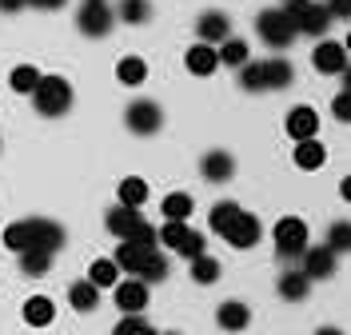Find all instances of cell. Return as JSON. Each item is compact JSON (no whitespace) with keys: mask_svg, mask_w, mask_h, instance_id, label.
<instances>
[{"mask_svg":"<svg viewBox=\"0 0 351 335\" xmlns=\"http://www.w3.org/2000/svg\"><path fill=\"white\" fill-rule=\"evenodd\" d=\"M184 64H188V72H192V76H212V72L219 68V60H216V48L199 40V45H192V48H188Z\"/></svg>","mask_w":351,"mask_h":335,"instance_id":"obj_17","label":"cell"},{"mask_svg":"<svg viewBox=\"0 0 351 335\" xmlns=\"http://www.w3.org/2000/svg\"><path fill=\"white\" fill-rule=\"evenodd\" d=\"M216 323L223 327V332H243V327L252 323V308L240 303V299H223V303L216 308Z\"/></svg>","mask_w":351,"mask_h":335,"instance_id":"obj_14","label":"cell"},{"mask_svg":"<svg viewBox=\"0 0 351 335\" xmlns=\"http://www.w3.org/2000/svg\"><path fill=\"white\" fill-rule=\"evenodd\" d=\"M240 88H247V92H267L263 60H247V64H240Z\"/></svg>","mask_w":351,"mask_h":335,"instance_id":"obj_33","label":"cell"},{"mask_svg":"<svg viewBox=\"0 0 351 335\" xmlns=\"http://www.w3.org/2000/svg\"><path fill=\"white\" fill-rule=\"evenodd\" d=\"M4 247H12L16 256L28 251V247H44V251H60L64 247V227L56 220H40V216H32V220H16L4 227Z\"/></svg>","mask_w":351,"mask_h":335,"instance_id":"obj_1","label":"cell"},{"mask_svg":"<svg viewBox=\"0 0 351 335\" xmlns=\"http://www.w3.org/2000/svg\"><path fill=\"white\" fill-rule=\"evenodd\" d=\"M287 136L291 140H311V136L319 132V112L311 108V104H300V108L287 112Z\"/></svg>","mask_w":351,"mask_h":335,"instance_id":"obj_11","label":"cell"},{"mask_svg":"<svg viewBox=\"0 0 351 335\" xmlns=\"http://www.w3.org/2000/svg\"><path fill=\"white\" fill-rule=\"evenodd\" d=\"M144 220V216H140V208H124V203H116V208H112L108 212V232L112 236H116V240H128L132 236V227H136V223Z\"/></svg>","mask_w":351,"mask_h":335,"instance_id":"obj_18","label":"cell"},{"mask_svg":"<svg viewBox=\"0 0 351 335\" xmlns=\"http://www.w3.org/2000/svg\"><path fill=\"white\" fill-rule=\"evenodd\" d=\"M160 212H164V220H184L188 223V216H192V196H188V192H168Z\"/></svg>","mask_w":351,"mask_h":335,"instance_id":"obj_27","label":"cell"},{"mask_svg":"<svg viewBox=\"0 0 351 335\" xmlns=\"http://www.w3.org/2000/svg\"><path fill=\"white\" fill-rule=\"evenodd\" d=\"M328 28H331L328 4H311V0H307V8L300 12V21H295V32H307V36H324Z\"/></svg>","mask_w":351,"mask_h":335,"instance_id":"obj_15","label":"cell"},{"mask_svg":"<svg viewBox=\"0 0 351 335\" xmlns=\"http://www.w3.org/2000/svg\"><path fill=\"white\" fill-rule=\"evenodd\" d=\"M144 200H148V184L140 176H128L120 179V203L124 208H144Z\"/></svg>","mask_w":351,"mask_h":335,"instance_id":"obj_28","label":"cell"},{"mask_svg":"<svg viewBox=\"0 0 351 335\" xmlns=\"http://www.w3.org/2000/svg\"><path fill=\"white\" fill-rule=\"evenodd\" d=\"M48 268H52V251H44V247H28V251H21V271L24 275H44Z\"/></svg>","mask_w":351,"mask_h":335,"instance_id":"obj_30","label":"cell"},{"mask_svg":"<svg viewBox=\"0 0 351 335\" xmlns=\"http://www.w3.org/2000/svg\"><path fill=\"white\" fill-rule=\"evenodd\" d=\"M176 251H180L184 260H196V256H204V251H208V240H204V232H192V227H188V232H184V240L176 244Z\"/></svg>","mask_w":351,"mask_h":335,"instance_id":"obj_36","label":"cell"},{"mask_svg":"<svg viewBox=\"0 0 351 335\" xmlns=\"http://www.w3.org/2000/svg\"><path fill=\"white\" fill-rule=\"evenodd\" d=\"M124 124H128V132L136 136H156L164 128V112L156 100H132L128 112H124Z\"/></svg>","mask_w":351,"mask_h":335,"instance_id":"obj_6","label":"cell"},{"mask_svg":"<svg viewBox=\"0 0 351 335\" xmlns=\"http://www.w3.org/2000/svg\"><path fill=\"white\" fill-rule=\"evenodd\" d=\"M263 76H267V92H276L295 80V68L287 64L284 56H271V60H263Z\"/></svg>","mask_w":351,"mask_h":335,"instance_id":"obj_22","label":"cell"},{"mask_svg":"<svg viewBox=\"0 0 351 335\" xmlns=\"http://www.w3.org/2000/svg\"><path fill=\"white\" fill-rule=\"evenodd\" d=\"M68 303H72L76 312H96V303H100V288H92L88 280H76V284L68 288Z\"/></svg>","mask_w":351,"mask_h":335,"instance_id":"obj_24","label":"cell"},{"mask_svg":"<svg viewBox=\"0 0 351 335\" xmlns=\"http://www.w3.org/2000/svg\"><path fill=\"white\" fill-rule=\"evenodd\" d=\"M148 251H152L148 244H128V240H124V244L116 247V268L128 271V275H136V271H140V264L148 260Z\"/></svg>","mask_w":351,"mask_h":335,"instance_id":"obj_21","label":"cell"},{"mask_svg":"<svg viewBox=\"0 0 351 335\" xmlns=\"http://www.w3.org/2000/svg\"><path fill=\"white\" fill-rule=\"evenodd\" d=\"M260 232H263L260 220H256L252 212H243V208H240V216H236L232 227L223 232V240H228L232 247H256V244H260Z\"/></svg>","mask_w":351,"mask_h":335,"instance_id":"obj_10","label":"cell"},{"mask_svg":"<svg viewBox=\"0 0 351 335\" xmlns=\"http://www.w3.org/2000/svg\"><path fill=\"white\" fill-rule=\"evenodd\" d=\"M256 32H260L263 45H271V48H287L295 40V24L287 21L280 8H263L256 16Z\"/></svg>","mask_w":351,"mask_h":335,"instance_id":"obj_3","label":"cell"},{"mask_svg":"<svg viewBox=\"0 0 351 335\" xmlns=\"http://www.w3.org/2000/svg\"><path fill=\"white\" fill-rule=\"evenodd\" d=\"M315 335H343V332H339V327H319Z\"/></svg>","mask_w":351,"mask_h":335,"instance_id":"obj_44","label":"cell"},{"mask_svg":"<svg viewBox=\"0 0 351 335\" xmlns=\"http://www.w3.org/2000/svg\"><path fill=\"white\" fill-rule=\"evenodd\" d=\"M21 8H28L24 0H0V12H21Z\"/></svg>","mask_w":351,"mask_h":335,"instance_id":"obj_43","label":"cell"},{"mask_svg":"<svg viewBox=\"0 0 351 335\" xmlns=\"http://www.w3.org/2000/svg\"><path fill=\"white\" fill-rule=\"evenodd\" d=\"M128 244H148V247H156V227L148 220H140L136 227H132V236H128Z\"/></svg>","mask_w":351,"mask_h":335,"instance_id":"obj_39","label":"cell"},{"mask_svg":"<svg viewBox=\"0 0 351 335\" xmlns=\"http://www.w3.org/2000/svg\"><path fill=\"white\" fill-rule=\"evenodd\" d=\"M8 84H12V92H21V96H32V88L40 84V72L32 64H16L12 76H8Z\"/></svg>","mask_w":351,"mask_h":335,"instance_id":"obj_32","label":"cell"},{"mask_svg":"<svg viewBox=\"0 0 351 335\" xmlns=\"http://www.w3.org/2000/svg\"><path fill=\"white\" fill-rule=\"evenodd\" d=\"M32 104H36L40 116L56 120V116H64L72 108V84L64 76H40V84L32 88Z\"/></svg>","mask_w":351,"mask_h":335,"instance_id":"obj_2","label":"cell"},{"mask_svg":"<svg viewBox=\"0 0 351 335\" xmlns=\"http://www.w3.org/2000/svg\"><path fill=\"white\" fill-rule=\"evenodd\" d=\"M112 24H116V12L108 8V0H84L80 4V12H76V28L84 32V36H108Z\"/></svg>","mask_w":351,"mask_h":335,"instance_id":"obj_4","label":"cell"},{"mask_svg":"<svg viewBox=\"0 0 351 335\" xmlns=\"http://www.w3.org/2000/svg\"><path fill=\"white\" fill-rule=\"evenodd\" d=\"M216 60H219V64H228V68H240V64H247V45H243L240 36H228V40H219V48H216Z\"/></svg>","mask_w":351,"mask_h":335,"instance_id":"obj_26","label":"cell"},{"mask_svg":"<svg viewBox=\"0 0 351 335\" xmlns=\"http://www.w3.org/2000/svg\"><path fill=\"white\" fill-rule=\"evenodd\" d=\"M240 216V203H232V200H223V203H216L212 208V216H208V223H212V232L216 236H223L228 227H232V220Z\"/></svg>","mask_w":351,"mask_h":335,"instance_id":"obj_35","label":"cell"},{"mask_svg":"<svg viewBox=\"0 0 351 335\" xmlns=\"http://www.w3.org/2000/svg\"><path fill=\"white\" fill-rule=\"evenodd\" d=\"M116 16L124 24H148L152 21V4H148V0H120Z\"/></svg>","mask_w":351,"mask_h":335,"instance_id":"obj_29","label":"cell"},{"mask_svg":"<svg viewBox=\"0 0 351 335\" xmlns=\"http://www.w3.org/2000/svg\"><path fill=\"white\" fill-rule=\"evenodd\" d=\"M192 280H196L199 288L216 284V280H219V260H212L208 251H204V256H196V260H192Z\"/></svg>","mask_w":351,"mask_h":335,"instance_id":"obj_34","label":"cell"},{"mask_svg":"<svg viewBox=\"0 0 351 335\" xmlns=\"http://www.w3.org/2000/svg\"><path fill=\"white\" fill-rule=\"evenodd\" d=\"M331 112H335V120H343V124H348V120H351V88H343L339 96H335Z\"/></svg>","mask_w":351,"mask_h":335,"instance_id":"obj_40","label":"cell"},{"mask_svg":"<svg viewBox=\"0 0 351 335\" xmlns=\"http://www.w3.org/2000/svg\"><path fill=\"white\" fill-rule=\"evenodd\" d=\"M28 8H44V12H52V8H64L68 0H24Z\"/></svg>","mask_w":351,"mask_h":335,"instance_id":"obj_42","label":"cell"},{"mask_svg":"<svg viewBox=\"0 0 351 335\" xmlns=\"http://www.w3.org/2000/svg\"><path fill=\"white\" fill-rule=\"evenodd\" d=\"M328 164V148L311 136V140H295V168H304V172H315V168H324Z\"/></svg>","mask_w":351,"mask_h":335,"instance_id":"obj_16","label":"cell"},{"mask_svg":"<svg viewBox=\"0 0 351 335\" xmlns=\"http://www.w3.org/2000/svg\"><path fill=\"white\" fill-rule=\"evenodd\" d=\"M196 32H199V40L204 45H219V40H228L232 36V21L223 16V12H199V21H196Z\"/></svg>","mask_w":351,"mask_h":335,"instance_id":"obj_13","label":"cell"},{"mask_svg":"<svg viewBox=\"0 0 351 335\" xmlns=\"http://www.w3.org/2000/svg\"><path fill=\"white\" fill-rule=\"evenodd\" d=\"M112 335H156V332L148 327V319H144V315H124V319L112 327Z\"/></svg>","mask_w":351,"mask_h":335,"instance_id":"obj_38","label":"cell"},{"mask_svg":"<svg viewBox=\"0 0 351 335\" xmlns=\"http://www.w3.org/2000/svg\"><path fill=\"white\" fill-rule=\"evenodd\" d=\"M300 260H304V275L307 280H311V284H315V280H331V275H335V251H331L328 244L324 247H311L307 244L304 251H300Z\"/></svg>","mask_w":351,"mask_h":335,"instance_id":"obj_9","label":"cell"},{"mask_svg":"<svg viewBox=\"0 0 351 335\" xmlns=\"http://www.w3.org/2000/svg\"><path fill=\"white\" fill-rule=\"evenodd\" d=\"M311 64H315V72H324V76L348 72V68H351L348 45H339V40H319V45H315V52H311Z\"/></svg>","mask_w":351,"mask_h":335,"instance_id":"obj_8","label":"cell"},{"mask_svg":"<svg viewBox=\"0 0 351 335\" xmlns=\"http://www.w3.org/2000/svg\"><path fill=\"white\" fill-rule=\"evenodd\" d=\"M156 335H180V332H156Z\"/></svg>","mask_w":351,"mask_h":335,"instance_id":"obj_45","label":"cell"},{"mask_svg":"<svg viewBox=\"0 0 351 335\" xmlns=\"http://www.w3.org/2000/svg\"><path fill=\"white\" fill-rule=\"evenodd\" d=\"M328 247L335 251V256H343V251L351 247V227H348L343 220H335V223H331V232H328Z\"/></svg>","mask_w":351,"mask_h":335,"instance_id":"obj_37","label":"cell"},{"mask_svg":"<svg viewBox=\"0 0 351 335\" xmlns=\"http://www.w3.org/2000/svg\"><path fill=\"white\" fill-rule=\"evenodd\" d=\"M276 288H280V299H287V303H300V299H307V291H311V280H307L304 271H284Z\"/></svg>","mask_w":351,"mask_h":335,"instance_id":"obj_19","label":"cell"},{"mask_svg":"<svg viewBox=\"0 0 351 335\" xmlns=\"http://www.w3.org/2000/svg\"><path fill=\"white\" fill-rule=\"evenodd\" d=\"M116 280H120L116 260H96V264L88 268V284H92V288H112Z\"/></svg>","mask_w":351,"mask_h":335,"instance_id":"obj_31","label":"cell"},{"mask_svg":"<svg viewBox=\"0 0 351 335\" xmlns=\"http://www.w3.org/2000/svg\"><path fill=\"white\" fill-rule=\"evenodd\" d=\"M112 295H116V308L124 315H140L144 308H148V284L144 280H116L112 284Z\"/></svg>","mask_w":351,"mask_h":335,"instance_id":"obj_7","label":"cell"},{"mask_svg":"<svg viewBox=\"0 0 351 335\" xmlns=\"http://www.w3.org/2000/svg\"><path fill=\"white\" fill-rule=\"evenodd\" d=\"M199 172H204V179L208 184H228V179L236 176V160H232V152H208V156L199 160Z\"/></svg>","mask_w":351,"mask_h":335,"instance_id":"obj_12","label":"cell"},{"mask_svg":"<svg viewBox=\"0 0 351 335\" xmlns=\"http://www.w3.org/2000/svg\"><path fill=\"white\" fill-rule=\"evenodd\" d=\"M136 280H144L148 288H152V284H160V280H168V260L160 256V247H152V251H148V260L140 264Z\"/></svg>","mask_w":351,"mask_h":335,"instance_id":"obj_25","label":"cell"},{"mask_svg":"<svg viewBox=\"0 0 351 335\" xmlns=\"http://www.w3.org/2000/svg\"><path fill=\"white\" fill-rule=\"evenodd\" d=\"M328 12H331V21H348L351 16V0H328Z\"/></svg>","mask_w":351,"mask_h":335,"instance_id":"obj_41","label":"cell"},{"mask_svg":"<svg viewBox=\"0 0 351 335\" xmlns=\"http://www.w3.org/2000/svg\"><path fill=\"white\" fill-rule=\"evenodd\" d=\"M52 319H56V308H52L48 295H32V299L24 303V323H28V327H48Z\"/></svg>","mask_w":351,"mask_h":335,"instance_id":"obj_20","label":"cell"},{"mask_svg":"<svg viewBox=\"0 0 351 335\" xmlns=\"http://www.w3.org/2000/svg\"><path fill=\"white\" fill-rule=\"evenodd\" d=\"M116 80L128 84V88H140V84L148 80V64H144L140 56H124V60L116 64Z\"/></svg>","mask_w":351,"mask_h":335,"instance_id":"obj_23","label":"cell"},{"mask_svg":"<svg viewBox=\"0 0 351 335\" xmlns=\"http://www.w3.org/2000/svg\"><path fill=\"white\" fill-rule=\"evenodd\" d=\"M276 251L284 256V260H300V251L307 247V223L300 216H284V220L276 223Z\"/></svg>","mask_w":351,"mask_h":335,"instance_id":"obj_5","label":"cell"}]
</instances>
